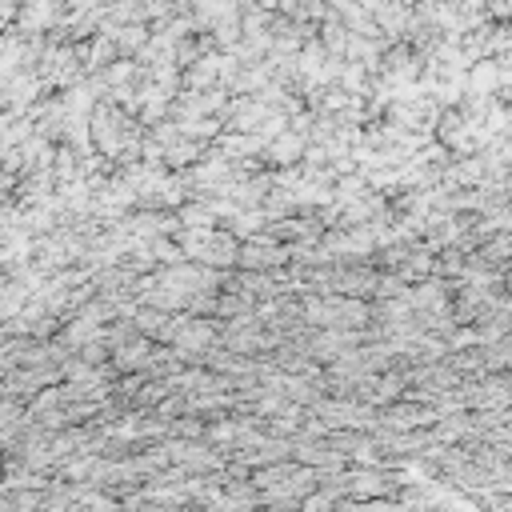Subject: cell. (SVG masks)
Segmentation results:
<instances>
[{
	"mask_svg": "<svg viewBox=\"0 0 512 512\" xmlns=\"http://www.w3.org/2000/svg\"><path fill=\"white\" fill-rule=\"evenodd\" d=\"M264 156L276 164V168H292V164H300L304 156H308V136H300V132H280L272 144H264Z\"/></svg>",
	"mask_w": 512,
	"mask_h": 512,
	"instance_id": "6da1fadb",
	"label": "cell"
},
{
	"mask_svg": "<svg viewBox=\"0 0 512 512\" xmlns=\"http://www.w3.org/2000/svg\"><path fill=\"white\" fill-rule=\"evenodd\" d=\"M108 24H148L144 0H112L108 12H104V28Z\"/></svg>",
	"mask_w": 512,
	"mask_h": 512,
	"instance_id": "3957f363",
	"label": "cell"
},
{
	"mask_svg": "<svg viewBox=\"0 0 512 512\" xmlns=\"http://www.w3.org/2000/svg\"><path fill=\"white\" fill-rule=\"evenodd\" d=\"M504 88V76H500V64L496 60H476L468 68V84L464 92H480V96H496Z\"/></svg>",
	"mask_w": 512,
	"mask_h": 512,
	"instance_id": "7a4b0ae2",
	"label": "cell"
},
{
	"mask_svg": "<svg viewBox=\"0 0 512 512\" xmlns=\"http://www.w3.org/2000/svg\"><path fill=\"white\" fill-rule=\"evenodd\" d=\"M500 276H504V284H508V288H512V264H508V268H504V272H500Z\"/></svg>",
	"mask_w": 512,
	"mask_h": 512,
	"instance_id": "277c9868",
	"label": "cell"
}]
</instances>
